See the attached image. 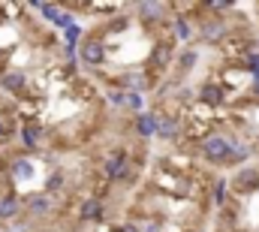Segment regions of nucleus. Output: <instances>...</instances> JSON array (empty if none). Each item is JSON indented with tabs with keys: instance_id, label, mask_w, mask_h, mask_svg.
<instances>
[{
	"instance_id": "f257e3e1",
	"label": "nucleus",
	"mask_w": 259,
	"mask_h": 232,
	"mask_svg": "<svg viewBox=\"0 0 259 232\" xmlns=\"http://www.w3.org/2000/svg\"><path fill=\"white\" fill-rule=\"evenodd\" d=\"M202 151H205V157H208V160H223V157H229L235 148H232V142H229V139H223V136H211V139H205V142H202Z\"/></svg>"
},
{
	"instance_id": "f03ea898",
	"label": "nucleus",
	"mask_w": 259,
	"mask_h": 232,
	"mask_svg": "<svg viewBox=\"0 0 259 232\" xmlns=\"http://www.w3.org/2000/svg\"><path fill=\"white\" fill-rule=\"evenodd\" d=\"M81 58L88 60V63H100V60L106 58V49H103L97 40H91V43H84V46H81Z\"/></svg>"
},
{
	"instance_id": "7ed1b4c3",
	"label": "nucleus",
	"mask_w": 259,
	"mask_h": 232,
	"mask_svg": "<svg viewBox=\"0 0 259 232\" xmlns=\"http://www.w3.org/2000/svg\"><path fill=\"white\" fill-rule=\"evenodd\" d=\"M169 60H172V46H169V43H160V46L154 49V55H151V63H154L157 69H166Z\"/></svg>"
},
{
	"instance_id": "20e7f679",
	"label": "nucleus",
	"mask_w": 259,
	"mask_h": 232,
	"mask_svg": "<svg viewBox=\"0 0 259 232\" xmlns=\"http://www.w3.org/2000/svg\"><path fill=\"white\" fill-rule=\"evenodd\" d=\"M52 205H55V202H52L49 196H33V199H30V211H33V214H49Z\"/></svg>"
},
{
	"instance_id": "39448f33",
	"label": "nucleus",
	"mask_w": 259,
	"mask_h": 232,
	"mask_svg": "<svg viewBox=\"0 0 259 232\" xmlns=\"http://www.w3.org/2000/svg\"><path fill=\"white\" fill-rule=\"evenodd\" d=\"M21 85H24V75H21V72H6V75H3V88L21 91Z\"/></svg>"
},
{
	"instance_id": "423d86ee",
	"label": "nucleus",
	"mask_w": 259,
	"mask_h": 232,
	"mask_svg": "<svg viewBox=\"0 0 259 232\" xmlns=\"http://www.w3.org/2000/svg\"><path fill=\"white\" fill-rule=\"evenodd\" d=\"M106 175H109V178H121V175H124V160H121L118 154L106 163Z\"/></svg>"
},
{
	"instance_id": "0eeeda50",
	"label": "nucleus",
	"mask_w": 259,
	"mask_h": 232,
	"mask_svg": "<svg viewBox=\"0 0 259 232\" xmlns=\"http://www.w3.org/2000/svg\"><path fill=\"white\" fill-rule=\"evenodd\" d=\"M154 130H157V118H151V115L139 118V133H142V136H151Z\"/></svg>"
},
{
	"instance_id": "6e6552de",
	"label": "nucleus",
	"mask_w": 259,
	"mask_h": 232,
	"mask_svg": "<svg viewBox=\"0 0 259 232\" xmlns=\"http://www.w3.org/2000/svg\"><path fill=\"white\" fill-rule=\"evenodd\" d=\"M81 217H84V220H94V217H100V202H97V199L84 202V205H81Z\"/></svg>"
},
{
	"instance_id": "1a4fd4ad",
	"label": "nucleus",
	"mask_w": 259,
	"mask_h": 232,
	"mask_svg": "<svg viewBox=\"0 0 259 232\" xmlns=\"http://www.w3.org/2000/svg\"><path fill=\"white\" fill-rule=\"evenodd\" d=\"M157 130H160V136H166V139L175 136V124H172L169 118H157Z\"/></svg>"
},
{
	"instance_id": "9d476101",
	"label": "nucleus",
	"mask_w": 259,
	"mask_h": 232,
	"mask_svg": "<svg viewBox=\"0 0 259 232\" xmlns=\"http://www.w3.org/2000/svg\"><path fill=\"white\" fill-rule=\"evenodd\" d=\"M220 36H223V24H208V27H205V40H208V43H214V40H220Z\"/></svg>"
},
{
	"instance_id": "9b49d317",
	"label": "nucleus",
	"mask_w": 259,
	"mask_h": 232,
	"mask_svg": "<svg viewBox=\"0 0 259 232\" xmlns=\"http://www.w3.org/2000/svg\"><path fill=\"white\" fill-rule=\"evenodd\" d=\"M202 97H205L211 106H217V103L223 100V97H220V88H205V91H202Z\"/></svg>"
},
{
	"instance_id": "f8f14e48",
	"label": "nucleus",
	"mask_w": 259,
	"mask_h": 232,
	"mask_svg": "<svg viewBox=\"0 0 259 232\" xmlns=\"http://www.w3.org/2000/svg\"><path fill=\"white\" fill-rule=\"evenodd\" d=\"M15 214V202L12 199H0V217H12Z\"/></svg>"
},
{
	"instance_id": "ddd939ff",
	"label": "nucleus",
	"mask_w": 259,
	"mask_h": 232,
	"mask_svg": "<svg viewBox=\"0 0 259 232\" xmlns=\"http://www.w3.org/2000/svg\"><path fill=\"white\" fill-rule=\"evenodd\" d=\"M36 139H39L36 127H24V142H27V145H36Z\"/></svg>"
},
{
	"instance_id": "4468645a",
	"label": "nucleus",
	"mask_w": 259,
	"mask_h": 232,
	"mask_svg": "<svg viewBox=\"0 0 259 232\" xmlns=\"http://www.w3.org/2000/svg\"><path fill=\"white\" fill-rule=\"evenodd\" d=\"M142 12H145V15H157V12H160V6H157V3H145V6H142Z\"/></svg>"
},
{
	"instance_id": "2eb2a0df",
	"label": "nucleus",
	"mask_w": 259,
	"mask_h": 232,
	"mask_svg": "<svg viewBox=\"0 0 259 232\" xmlns=\"http://www.w3.org/2000/svg\"><path fill=\"white\" fill-rule=\"evenodd\" d=\"M127 103H130V106H133V109H139V103H142V100H139L136 94H130V97H127Z\"/></svg>"
},
{
	"instance_id": "dca6fc26",
	"label": "nucleus",
	"mask_w": 259,
	"mask_h": 232,
	"mask_svg": "<svg viewBox=\"0 0 259 232\" xmlns=\"http://www.w3.org/2000/svg\"><path fill=\"white\" fill-rule=\"evenodd\" d=\"M193 55H184V58H181V63H184V66H193Z\"/></svg>"
},
{
	"instance_id": "f3484780",
	"label": "nucleus",
	"mask_w": 259,
	"mask_h": 232,
	"mask_svg": "<svg viewBox=\"0 0 259 232\" xmlns=\"http://www.w3.org/2000/svg\"><path fill=\"white\" fill-rule=\"evenodd\" d=\"M250 66H253V72L259 75V58H250Z\"/></svg>"
},
{
	"instance_id": "a211bd4d",
	"label": "nucleus",
	"mask_w": 259,
	"mask_h": 232,
	"mask_svg": "<svg viewBox=\"0 0 259 232\" xmlns=\"http://www.w3.org/2000/svg\"><path fill=\"white\" fill-rule=\"evenodd\" d=\"M121 232H139V229H136V226H124Z\"/></svg>"
},
{
	"instance_id": "6ab92c4d",
	"label": "nucleus",
	"mask_w": 259,
	"mask_h": 232,
	"mask_svg": "<svg viewBox=\"0 0 259 232\" xmlns=\"http://www.w3.org/2000/svg\"><path fill=\"white\" fill-rule=\"evenodd\" d=\"M145 232H160V229H157V226H148V229H145Z\"/></svg>"
}]
</instances>
